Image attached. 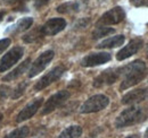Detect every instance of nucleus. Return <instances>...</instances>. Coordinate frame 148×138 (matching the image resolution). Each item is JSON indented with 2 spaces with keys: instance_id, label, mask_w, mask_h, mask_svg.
<instances>
[{
  "instance_id": "15",
  "label": "nucleus",
  "mask_w": 148,
  "mask_h": 138,
  "mask_svg": "<svg viewBox=\"0 0 148 138\" xmlns=\"http://www.w3.org/2000/svg\"><path fill=\"white\" fill-rule=\"evenodd\" d=\"M30 64H31V59H26L24 62H22V64L19 65L17 68L14 69L12 72L7 74V75L2 78V80H3V82H10V80H14V79L18 78L19 76H22V75L27 70V68L30 67Z\"/></svg>"
},
{
  "instance_id": "23",
  "label": "nucleus",
  "mask_w": 148,
  "mask_h": 138,
  "mask_svg": "<svg viewBox=\"0 0 148 138\" xmlns=\"http://www.w3.org/2000/svg\"><path fill=\"white\" fill-rule=\"evenodd\" d=\"M41 35H43L42 32H41V28H38V30L32 31L31 33L26 34L25 36H23V40H24V42H26V43H31V42H34L36 40H38L39 37H41Z\"/></svg>"
},
{
  "instance_id": "7",
  "label": "nucleus",
  "mask_w": 148,
  "mask_h": 138,
  "mask_svg": "<svg viewBox=\"0 0 148 138\" xmlns=\"http://www.w3.org/2000/svg\"><path fill=\"white\" fill-rule=\"evenodd\" d=\"M69 97H70V93L67 91H60V92L54 94L46 102L43 109H42V111H41V114L51 113L53 111H55L57 108H59L60 105H63V104L65 103L69 100Z\"/></svg>"
},
{
  "instance_id": "4",
  "label": "nucleus",
  "mask_w": 148,
  "mask_h": 138,
  "mask_svg": "<svg viewBox=\"0 0 148 138\" xmlns=\"http://www.w3.org/2000/svg\"><path fill=\"white\" fill-rule=\"evenodd\" d=\"M122 68H111L107 70H104L99 76H97L93 80V86L99 88L103 86H108L114 84L121 76H122Z\"/></svg>"
},
{
  "instance_id": "9",
  "label": "nucleus",
  "mask_w": 148,
  "mask_h": 138,
  "mask_svg": "<svg viewBox=\"0 0 148 138\" xmlns=\"http://www.w3.org/2000/svg\"><path fill=\"white\" fill-rule=\"evenodd\" d=\"M125 18V14L121 7H114L113 9L105 13L99 20L97 22V25H113V24H119Z\"/></svg>"
},
{
  "instance_id": "17",
  "label": "nucleus",
  "mask_w": 148,
  "mask_h": 138,
  "mask_svg": "<svg viewBox=\"0 0 148 138\" xmlns=\"http://www.w3.org/2000/svg\"><path fill=\"white\" fill-rule=\"evenodd\" d=\"M82 135V128L80 126H71L64 129L57 138H79Z\"/></svg>"
},
{
  "instance_id": "8",
  "label": "nucleus",
  "mask_w": 148,
  "mask_h": 138,
  "mask_svg": "<svg viewBox=\"0 0 148 138\" xmlns=\"http://www.w3.org/2000/svg\"><path fill=\"white\" fill-rule=\"evenodd\" d=\"M54 55H55V53L53 50H48V51H45L43 53H41L37 58V60L32 64V67L29 71V77L32 78V77H36L38 74H40L49 65V62L53 60Z\"/></svg>"
},
{
  "instance_id": "21",
  "label": "nucleus",
  "mask_w": 148,
  "mask_h": 138,
  "mask_svg": "<svg viewBox=\"0 0 148 138\" xmlns=\"http://www.w3.org/2000/svg\"><path fill=\"white\" fill-rule=\"evenodd\" d=\"M29 133H30L29 127L24 126V127H21V128H17V129L13 130L5 138H26V136L29 135Z\"/></svg>"
},
{
  "instance_id": "11",
  "label": "nucleus",
  "mask_w": 148,
  "mask_h": 138,
  "mask_svg": "<svg viewBox=\"0 0 148 138\" xmlns=\"http://www.w3.org/2000/svg\"><path fill=\"white\" fill-rule=\"evenodd\" d=\"M66 27V22L63 18H51L43 26H41V32L43 35L53 36L59 33Z\"/></svg>"
},
{
  "instance_id": "25",
  "label": "nucleus",
  "mask_w": 148,
  "mask_h": 138,
  "mask_svg": "<svg viewBox=\"0 0 148 138\" xmlns=\"http://www.w3.org/2000/svg\"><path fill=\"white\" fill-rule=\"evenodd\" d=\"M6 5H10V6H13V5H18L17 7H16V10H22L21 8H24V0H2Z\"/></svg>"
},
{
  "instance_id": "33",
  "label": "nucleus",
  "mask_w": 148,
  "mask_h": 138,
  "mask_svg": "<svg viewBox=\"0 0 148 138\" xmlns=\"http://www.w3.org/2000/svg\"><path fill=\"white\" fill-rule=\"evenodd\" d=\"M147 51H148V50H147Z\"/></svg>"
},
{
  "instance_id": "12",
  "label": "nucleus",
  "mask_w": 148,
  "mask_h": 138,
  "mask_svg": "<svg viewBox=\"0 0 148 138\" xmlns=\"http://www.w3.org/2000/svg\"><path fill=\"white\" fill-rule=\"evenodd\" d=\"M148 97V87L145 88H138V89H133L129 93H127L123 99H122V103L130 105V104H136L139 102L145 101Z\"/></svg>"
},
{
  "instance_id": "14",
  "label": "nucleus",
  "mask_w": 148,
  "mask_h": 138,
  "mask_svg": "<svg viewBox=\"0 0 148 138\" xmlns=\"http://www.w3.org/2000/svg\"><path fill=\"white\" fill-rule=\"evenodd\" d=\"M143 47V40L140 39H134L130 42L127 47H124L122 50L117 52V60H124V59H128L129 57H131L132 54L137 53V52L140 50V48Z\"/></svg>"
},
{
  "instance_id": "20",
  "label": "nucleus",
  "mask_w": 148,
  "mask_h": 138,
  "mask_svg": "<svg viewBox=\"0 0 148 138\" xmlns=\"http://www.w3.org/2000/svg\"><path fill=\"white\" fill-rule=\"evenodd\" d=\"M114 32H115V30H114V28H111V27L98 26V27L92 32V37L95 40H98V39H101V37H104V36L113 34Z\"/></svg>"
},
{
  "instance_id": "24",
  "label": "nucleus",
  "mask_w": 148,
  "mask_h": 138,
  "mask_svg": "<svg viewBox=\"0 0 148 138\" xmlns=\"http://www.w3.org/2000/svg\"><path fill=\"white\" fill-rule=\"evenodd\" d=\"M10 95V87L7 85H0V101L7 99Z\"/></svg>"
},
{
  "instance_id": "2",
  "label": "nucleus",
  "mask_w": 148,
  "mask_h": 138,
  "mask_svg": "<svg viewBox=\"0 0 148 138\" xmlns=\"http://www.w3.org/2000/svg\"><path fill=\"white\" fill-rule=\"evenodd\" d=\"M148 109L141 106H132L124 110L115 120L116 128H125L132 124H137L147 119Z\"/></svg>"
},
{
  "instance_id": "6",
  "label": "nucleus",
  "mask_w": 148,
  "mask_h": 138,
  "mask_svg": "<svg viewBox=\"0 0 148 138\" xmlns=\"http://www.w3.org/2000/svg\"><path fill=\"white\" fill-rule=\"evenodd\" d=\"M65 70H66V68L64 66H57L54 69H51L48 74H46L42 78H40V80L34 85V91H37V92L42 91L43 88H46L50 84H53L54 82H56L57 79H59L63 76Z\"/></svg>"
},
{
  "instance_id": "13",
  "label": "nucleus",
  "mask_w": 148,
  "mask_h": 138,
  "mask_svg": "<svg viewBox=\"0 0 148 138\" xmlns=\"http://www.w3.org/2000/svg\"><path fill=\"white\" fill-rule=\"evenodd\" d=\"M42 102H43V99H37V100L32 101L31 103H29L21 112H19L18 114H17L16 121H17V122H22V121H25V120H27V119H30V118H32V117L37 113L38 110L40 109Z\"/></svg>"
},
{
  "instance_id": "28",
  "label": "nucleus",
  "mask_w": 148,
  "mask_h": 138,
  "mask_svg": "<svg viewBox=\"0 0 148 138\" xmlns=\"http://www.w3.org/2000/svg\"><path fill=\"white\" fill-rule=\"evenodd\" d=\"M48 1H49V0H32L33 6H34L36 8H41V7H42V6H45Z\"/></svg>"
},
{
  "instance_id": "30",
  "label": "nucleus",
  "mask_w": 148,
  "mask_h": 138,
  "mask_svg": "<svg viewBox=\"0 0 148 138\" xmlns=\"http://www.w3.org/2000/svg\"><path fill=\"white\" fill-rule=\"evenodd\" d=\"M127 138H139V136H137V135H131V136H129V137Z\"/></svg>"
},
{
  "instance_id": "32",
  "label": "nucleus",
  "mask_w": 148,
  "mask_h": 138,
  "mask_svg": "<svg viewBox=\"0 0 148 138\" xmlns=\"http://www.w3.org/2000/svg\"><path fill=\"white\" fill-rule=\"evenodd\" d=\"M2 118H3V116H2V113H0V121L2 120Z\"/></svg>"
},
{
  "instance_id": "1",
  "label": "nucleus",
  "mask_w": 148,
  "mask_h": 138,
  "mask_svg": "<svg viewBox=\"0 0 148 138\" xmlns=\"http://www.w3.org/2000/svg\"><path fill=\"white\" fill-rule=\"evenodd\" d=\"M146 75H147V68L144 61L136 60L131 62L123 67V71H122L123 80L120 88L124 91V89H128L129 87L137 85L146 77Z\"/></svg>"
},
{
  "instance_id": "26",
  "label": "nucleus",
  "mask_w": 148,
  "mask_h": 138,
  "mask_svg": "<svg viewBox=\"0 0 148 138\" xmlns=\"http://www.w3.org/2000/svg\"><path fill=\"white\" fill-rule=\"evenodd\" d=\"M9 45H10V40L9 39H2V40H0V54L5 51Z\"/></svg>"
},
{
  "instance_id": "31",
  "label": "nucleus",
  "mask_w": 148,
  "mask_h": 138,
  "mask_svg": "<svg viewBox=\"0 0 148 138\" xmlns=\"http://www.w3.org/2000/svg\"><path fill=\"white\" fill-rule=\"evenodd\" d=\"M145 138H148V128L147 130H146V133H145Z\"/></svg>"
},
{
  "instance_id": "16",
  "label": "nucleus",
  "mask_w": 148,
  "mask_h": 138,
  "mask_svg": "<svg viewBox=\"0 0 148 138\" xmlns=\"http://www.w3.org/2000/svg\"><path fill=\"white\" fill-rule=\"evenodd\" d=\"M125 41V37L124 35H116V36H113L110 37L105 41H103L101 43H99L97 45L98 49H111V48H116V47H120L124 43Z\"/></svg>"
},
{
  "instance_id": "5",
  "label": "nucleus",
  "mask_w": 148,
  "mask_h": 138,
  "mask_svg": "<svg viewBox=\"0 0 148 138\" xmlns=\"http://www.w3.org/2000/svg\"><path fill=\"white\" fill-rule=\"evenodd\" d=\"M24 54V49L22 47H15L7 52L0 60V72H3L12 68Z\"/></svg>"
},
{
  "instance_id": "3",
  "label": "nucleus",
  "mask_w": 148,
  "mask_h": 138,
  "mask_svg": "<svg viewBox=\"0 0 148 138\" xmlns=\"http://www.w3.org/2000/svg\"><path fill=\"white\" fill-rule=\"evenodd\" d=\"M110 103V100L107 96L103 95V94H98L91 96L89 100H87L84 103L82 104V106L80 108V112L81 113H92L100 111L103 109H105Z\"/></svg>"
},
{
  "instance_id": "29",
  "label": "nucleus",
  "mask_w": 148,
  "mask_h": 138,
  "mask_svg": "<svg viewBox=\"0 0 148 138\" xmlns=\"http://www.w3.org/2000/svg\"><path fill=\"white\" fill-rule=\"evenodd\" d=\"M5 15H6V12L5 10H0V22L2 20V18L5 17Z\"/></svg>"
},
{
  "instance_id": "18",
  "label": "nucleus",
  "mask_w": 148,
  "mask_h": 138,
  "mask_svg": "<svg viewBox=\"0 0 148 138\" xmlns=\"http://www.w3.org/2000/svg\"><path fill=\"white\" fill-rule=\"evenodd\" d=\"M79 3L76 2H66L57 7V12L60 14H70V13H75L79 12Z\"/></svg>"
},
{
  "instance_id": "27",
  "label": "nucleus",
  "mask_w": 148,
  "mask_h": 138,
  "mask_svg": "<svg viewBox=\"0 0 148 138\" xmlns=\"http://www.w3.org/2000/svg\"><path fill=\"white\" fill-rule=\"evenodd\" d=\"M131 3L136 7H147L148 0H131Z\"/></svg>"
},
{
  "instance_id": "10",
  "label": "nucleus",
  "mask_w": 148,
  "mask_h": 138,
  "mask_svg": "<svg viewBox=\"0 0 148 138\" xmlns=\"http://www.w3.org/2000/svg\"><path fill=\"white\" fill-rule=\"evenodd\" d=\"M110 60H111V54L107 52L90 53L81 60V66L82 67H95V66L106 64Z\"/></svg>"
},
{
  "instance_id": "22",
  "label": "nucleus",
  "mask_w": 148,
  "mask_h": 138,
  "mask_svg": "<svg viewBox=\"0 0 148 138\" xmlns=\"http://www.w3.org/2000/svg\"><path fill=\"white\" fill-rule=\"evenodd\" d=\"M26 86H27V83H25V82L18 84L17 87L12 92L10 99H12V100H17L18 97H21V96L24 94V92H25V89H26Z\"/></svg>"
},
{
  "instance_id": "19",
  "label": "nucleus",
  "mask_w": 148,
  "mask_h": 138,
  "mask_svg": "<svg viewBox=\"0 0 148 138\" xmlns=\"http://www.w3.org/2000/svg\"><path fill=\"white\" fill-rule=\"evenodd\" d=\"M32 24H33V18L26 17L21 19L18 23L15 25V27H14V33H21V32L26 31L27 28L31 27Z\"/></svg>"
}]
</instances>
